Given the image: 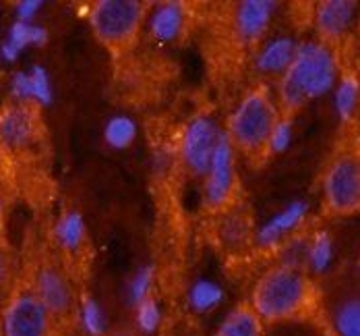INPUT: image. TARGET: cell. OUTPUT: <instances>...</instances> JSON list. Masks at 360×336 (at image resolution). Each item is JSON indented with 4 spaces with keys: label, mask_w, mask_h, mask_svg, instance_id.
<instances>
[{
    "label": "cell",
    "mask_w": 360,
    "mask_h": 336,
    "mask_svg": "<svg viewBox=\"0 0 360 336\" xmlns=\"http://www.w3.org/2000/svg\"><path fill=\"white\" fill-rule=\"evenodd\" d=\"M317 291L302 268L278 263L255 282L251 307L263 324H280L307 318L315 307Z\"/></svg>",
    "instance_id": "cell-1"
},
{
    "label": "cell",
    "mask_w": 360,
    "mask_h": 336,
    "mask_svg": "<svg viewBox=\"0 0 360 336\" xmlns=\"http://www.w3.org/2000/svg\"><path fill=\"white\" fill-rule=\"evenodd\" d=\"M338 58L325 42H302L280 79V102L292 116L307 102L321 98L335 87Z\"/></svg>",
    "instance_id": "cell-2"
},
{
    "label": "cell",
    "mask_w": 360,
    "mask_h": 336,
    "mask_svg": "<svg viewBox=\"0 0 360 336\" xmlns=\"http://www.w3.org/2000/svg\"><path fill=\"white\" fill-rule=\"evenodd\" d=\"M280 111L265 87L251 89L238 106L228 116V129L224 131L234 149L245 154H259L267 149V142Z\"/></svg>",
    "instance_id": "cell-3"
},
{
    "label": "cell",
    "mask_w": 360,
    "mask_h": 336,
    "mask_svg": "<svg viewBox=\"0 0 360 336\" xmlns=\"http://www.w3.org/2000/svg\"><path fill=\"white\" fill-rule=\"evenodd\" d=\"M145 19L143 2L137 0H100L89 8V25L96 37L112 50L129 48Z\"/></svg>",
    "instance_id": "cell-4"
},
{
    "label": "cell",
    "mask_w": 360,
    "mask_h": 336,
    "mask_svg": "<svg viewBox=\"0 0 360 336\" xmlns=\"http://www.w3.org/2000/svg\"><path fill=\"white\" fill-rule=\"evenodd\" d=\"M56 328L58 322L50 316L30 285L15 289L2 305V336H58Z\"/></svg>",
    "instance_id": "cell-5"
},
{
    "label": "cell",
    "mask_w": 360,
    "mask_h": 336,
    "mask_svg": "<svg viewBox=\"0 0 360 336\" xmlns=\"http://www.w3.org/2000/svg\"><path fill=\"white\" fill-rule=\"evenodd\" d=\"M323 204L333 216L360 212V156L346 151L335 156L323 175Z\"/></svg>",
    "instance_id": "cell-6"
},
{
    "label": "cell",
    "mask_w": 360,
    "mask_h": 336,
    "mask_svg": "<svg viewBox=\"0 0 360 336\" xmlns=\"http://www.w3.org/2000/svg\"><path fill=\"white\" fill-rule=\"evenodd\" d=\"M30 287L58 324L77 313L79 297L71 276L63 270V266L54 261L39 263Z\"/></svg>",
    "instance_id": "cell-7"
},
{
    "label": "cell",
    "mask_w": 360,
    "mask_h": 336,
    "mask_svg": "<svg viewBox=\"0 0 360 336\" xmlns=\"http://www.w3.org/2000/svg\"><path fill=\"white\" fill-rule=\"evenodd\" d=\"M41 135L39 106L32 100H15L0 112V144L13 151L34 148Z\"/></svg>",
    "instance_id": "cell-8"
},
{
    "label": "cell",
    "mask_w": 360,
    "mask_h": 336,
    "mask_svg": "<svg viewBox=\"0 0 360 336\" xmlns=\"http://www.w3.org/2000/svg\"><path fill=\"white\" fill-rule=\"evenodd\" d=\"M221 133L224 131L217 127L216 120L205 114L195 116L186 123L180 139V156L193 175L205 177Z\"/></svg>",
    "instance_id": "cell-9"
},
{
    "label": "cell",
    "mask_w": 360,
    "mask_h": 336,
    "mask_svg": "<svg viewBox=\"0 0 360 336\" xmlns=\"http://www.w3.org/2000/svg\"><path fill=\"white\" fill-rule=\"evenodd\" d=\"M205 204L212 210H224L236 193V149L221 133L212 164L205 173Z\"/></svg>",
    "instance_id": "cell-10"
},
{
    "label": "cell",
    "mask_w": 360,
    "mask_h": 336,
    "mask_svg": "<svg viewBox=\"0 0 360 336\" xmlns=\"http://www.w3.org/2000/svg\"><path fill=\"white\" fill-rule=\"evenodd\" d=\"M356 17V2L350 0H325L315 6V27L327 44L340 39L350 32Z\"/></svg>",
    "instance_id": "cell-11"
},
{
    "label": "cell",
    "mask_w": 360,
    "mask_h": 336,
    "mask_svg": "<svg viewBox=\"0 0 360 336\" xmlns=\"http://www.w3.org/2000/svg\"><path fill=\"white\" fill-rule=\"evenodd\" d=\"M276 11V2L271 0H245L234 11V30L238 37L247 44L261 39L267 32L271 17Z\"/></svg>",
    "instance_id": "cell-12"
},
{
    "label": "cell",
    "mask_w": 360,
    "mask_h": 336,
    "mask_svg": "<svg viewBox=\"0 0 360 336\" xmlns=\"http://www.w3.org/2000/svg\"><path fill=\"white\" fill-rule=\"evenodd\" d=\"M309 212V204L307 201H292L282 212H278L271 220L259 226L255 232V243L263 249H269L274 245H278L284 237H288L292 230H296L300 224L304 223Z\"/></svg>",
    "instance_id": "cell-13"
},
{
    "label": "cell",
    "mask_w": 360,
    "mask_h": 336,
    "mask_svg": "<svg viewBox=\"0 0 360 336\" xmlns=\"http://www.w3.org/2000/svg\"><path fill=\"white\" fill-rule=\"evenodd\" d=\"M184 23H186L184 6L180 2H164L153 8L147 27L153 39H158L160 44H170L179 39L184 30Z\"/></svg>",
    "instance_id": "cell-14"
},
{
    "label": "cell",
    "mask_w": 360,
    "mask_h": 336,
    "mask_svg": "<svg viewBox=\"0 0 360 336\" xmlns=\"http://www.w3.org/2000/svg\"><path fill=\"white\" fill-rule=\"evenodd\" d=\"M296 39L290 36H280L269 39L257 54V69L265 75H284L296 54Z\"/></svg>",
    "instance_id": "cell-15"
},
{
    "label": "cell",
    "mask_w": 360,
    "mask_h": 336,
    "mask_svg": "<svg viewBox=\"0 0 360 336\" xmlns=\"http://www.w3.org/2000/svg\"><path fill=\"white\" fill-rule=\"evenodd\" d=\"M265 324L255 313L251 303H240L234 309H230L224 320L219 322L214 336H263Z\"/></svg>",
    "instance_id": "cell-16"
},
{
    "label": "cell",
    "mask_w": 360,
    "mask_h": 336,
    "mask_svg": "<svg viewBox=\"0 0 360 336\" xmlns=\"http://www.w3.org/2000/svg\"><path fill=\"white\" fill-rule=\"evenodd\" d=\"M360 81L354 73H344L338 77L333 89V108L342 123H350L359 111Z\"/></svg>",
    "instance_id": "cell-17"
},
{
    "label": "cell",
    "mask_w": 360,
    "mask_h": 336,
    "mask_svg": "<svg viewBox=\"0 0 360 336\" xmlns=\"http://www.w3.org/2000/svg\"><path fill=\"white\" fill-rule=\"evenodd\" d=\"M54 239H56L60 249H65L69 254L79 251L87 239V226H85L81 212L69 210L54 226Z\"/></svg>",
    "instance_id": "cell-18"
},
{
    "label": "cell",
    "mask_w": 360,
    "mask_h": 336,
    "mask_svg": "<svg viewBox=\"0 0 360 336\" xmlns=\"http://www.w3.org/2000/svg\"><path fill=\"white\" fill-rule=\"evenodd\" d=\"M77 320L83 328V332L87 336H104L108 330V318L104 307L100 305L98 299L91 295H83L79 297V305H77Z\"/></svg>",
    "instance_id": "cell-19"
},
{
    "label": "cell",
    "mask_w": 360,
    "mask_h": 336,
    "mask_svg": "<svg viewBox=\"0 0 360 336\" xmlns=\"http://www.w3.org/2000/svg\"><path fill=\"white\" fill-rule=\"evenodd\" d=\"M186 301L195 313H212L224 301V289L210 278H199L188 289Z\"/></svg>",
    "instance_id": "cell-20"
},
{
    "label": "cell",
    "mask_w": 360,
    "mask_h": 336,
    "mask_svg": "<svg viewBox=\"0 0 360 336\" xmlns=\"http://www.w3.org/2000/svg\"><path fill=\"white\" fill-rule=\"evenodd\" d=\"M137 139V123L127 114L112 116L104 127V142L112 149H129Z\"/></svg>",
    "instance_id": "cell-21"
},
{
    "label": "cell",
    "mask_w": 360,
    "mask_h": 336,
    "mask_svg": "<svg viewBox=\"0 0 360 336\" xmlns=\"http://www.w3.org/2000/svg\"><path fill=\"white\" fill-rule=\"evenodd\" d=\"M333 261V239L329 232H317L307 245V263L313 274H323Z\"/></svg>",
    "instance_id": "cell-22"
},
{
    "label": "cell",
    "mask_w": 360,
    "mask_h": 336,
    "mask_svg": "<svg viewBox=\"0 0 360 336\" xmlns=\"http://www.w3.org/2000/svg\"><path fill=\"white\" fill-rule=\"evenodd\" d=\"M219 232H221V239H224V245L228 247H243L251 241L252 230L249 220L236 210V212H230L219 226Z\"/></svg>",
    "instance_id": "cell-23"
},
{
    "label": "cell",
    "mask_w": 360,
    "mask_h": 336,
    "mask_svg": "<svg viewBox=\"0 0 360 336\" xmlns=\"http://www.w3.org/2000/svg\"><path fill=\"white\" fill-rule=\"evenodd\" d=\"M335 336H360V297L344 301L333 316Z\"/></svg>",
    "instance_id": "cell-24"
},
{
    "label": "cell",
    "mask_w": 360,
    "mask_h": 336,
    "mask_svg": "<svg viewBox=\"0 0 360 336\" xmlns=\"http://www.w3.org/2000/svg\"><path fill=\"white\" fill-rule=\"evenodd\" d=\"M160 324H162V307L158 299L147 297L135 305V326L141 335L158 332Z\"/></svg>",
    "instance_id": "cell-25"
},
{
    "label": "cell",
    "mask_w": 360,
    "mask_h": 336,
    "mask_svg": "<svg viewBox=\"0 0 360 336\" xmlns=\"http://www.w3.org/2000/svg\"><path fill=\"white\" fill-rule=\"evenodd\" d=\"M153 282H155L153 266H143L133 274V278L129 280V289H127V295H129V301L133 307L137 303H141L143 299L153 297Z\"/></svg>",
    "instance_id": "cell-26"
},
{
    "label": "cell",
    "mask_w": 360,
    "mask_h": 336,
    "mask_svg": "<svg viewBox=\"0 0 360 336\" xmlns=\"http://www.w3.org/2000/svg\"><path fill=\"white\" fill-rule=\"evenodd\" d=\"M294 139V125L292 116H280L278 123L271 129L269 142H267V151L269 154H284L292 146Z\"/></svg>",
    "instance_id": "cell-27"
},
{
    "label": "cell",
    "mask_w": 360,
    "mask_h": 336,
    "mask_svg": "<svg viewBox=\"0 0 360 336\" xmlns=\"http://www.w3.org/2000/svg\"><path fill=\"white\" fill-rule=\"evenodd\" d=\"M8 280H11V258L0 241V297L4 295V291L8 287Z\"/></svg>",
    "instance_id": "cell-28"
},
{
    "label": "cell",
    "mask_w": 360,
    "mask_h": 336,
    "mask_svg": "<svg viewBox=\"0 0 360 336\" xmlns=\"http://www.w3.org/2000/svg\"><path fill=\"white\" fill-rule=\"evenodd\" d=\"M37 6H39V2H27V4H23L21 6V17H30Z\"/></svg>",
    "instance_id": "cell-29"
},
{
    "label": "cell",
    "mask_w": 360,
    "mask_h": 336,
    "mask_svg": "<svg viewBox=\"0 0 360 336\" xmlns=\"http://www.w3.org/2000/svg\"><path fill=\"white\" fill-rule=\"evenodd\" d=\"M2 218H4V201H2V195H0V232H2Z\"/></svg>",
    "instance_id": "cell-30"
},
{
    "label": "cell",
    "mask_w": 360,
    "mask_h": 336,
    "mask_svg": "<svg viewBox=\"0 0 360 336\" xmlns=\"http://www.w3.org/2000/svg\"><path fill=\"white\" fill-rule=\"evenodd\" d=\"M325 336H335V335H333V332H327V335H325Z\"/></svg>",
    "instance_id": "cell-31"
},
{
    "label": "cell",
    "mask_w": 360,
    "mask_h": 336,
    "mask_svg": "<svg viewBox=\"0 0 360 336\" xmlns=\"http://www.w3.org/2000/svg\"><path fill=\"white\" fill-rule=\"evenodd\" d=\"M359 268H360V261H359Z\"/></svg>",
    "instance_id": "cell-32"
}]
</instances>
